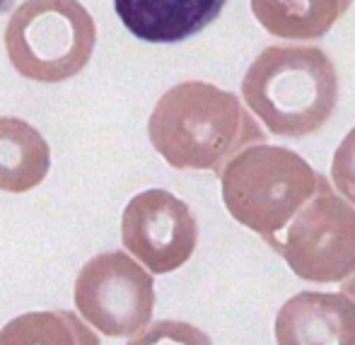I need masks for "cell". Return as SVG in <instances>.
Returning a JSON list of instances; mask_svg holds the SVG:
<instances>
[{"label": "cell", "instance_id": "obj_11", "mask_svg": "<svg viewBox=\"0 0 355 345\" xmlns=\"http://www.w3.org/2000/svg\"><path fill=\"white\" fill-rule=\"evenodd\" d=\"M353 0H252L257 22L285 42H319Z\"/></svg>", "mask_w": 355, "mask_h": 345}, {"label": "cell", "instance_id": "obj_13", "mask_svg": "<svg viewBox=\"0 0 355 345\" xmlns=\"http://www.w3.org/2000/svg\"><path fill=\"white\" fill-rule=\"evenodd\" d=\"M341 290H343L346 294H351V297L355 299V273H353L351 278L343 280V283H341Z\"/></svg>", "mask_w": 355, "mask_h": 345}, {"label": "cell", "instance_id": "obj_3", "mask_svg": "<svg viewBox=\"0 0 355 345\" xmlns=\"http://www.w3.org/2000/svg\"><path fill=\"white\" fill-rule=\"evenodd\" d=\"M218 177L227 213L271 247L322 182L295 150L268 143L239 150Z\"/></svg>", "mask_w": 355, "mask_h": 345}, {"label": "cell", "instance_id": "obj_4", "mask_svg": "<svg viewBox=\"0 0 355 345\" xmlns=\"http://www.w3.org/2000/svg\"><path fill=\"white\" fill-rule=\"evenodd\" d=\"M97 24L78 0H24L5 27V51L22 78L53 85L89 63Z\"/></svg>", "mask_w": 355, "mask_h": 345}, {"label": "cell", "instance_id": "obj_1", "mask_svg": "<svg viewBox=\"0 0 355 345\" xmlns=\"http://www.w3.org/2000/svg\"><path fill=\"white\" fill-rule=\"evenodd\" d=\"M148 138L169 167L215 174L239 150L266 143L242 99L203 80L179 82L157 99Z\"/></svg>", "mask_w": 355, "mask_h": 345}, {"label": "cell", "instance_id": "obj_12", "mask_svg": "<svg viewBox=\"0 0 355 345\" xmlns=\"http://www.w3.org/2000/svg\"><path fill=\"white\" fill-rule=\"evenodd\" d=\"M331 184L348 203L355 206V128L346 133V138L334 152Z\"/></svg>", "mask_w": 355, "mask_h": 345}, {"label": "cell", "instance_id": "obj_6", "mask_svg": "<svg viewBox=\"0 0 355 345\" xmlns=\"http://www.w3.org/2000/svg\"><path fill=\"white\" fill-rule=\"evenodd\" d=\"M75 309L107 338H133L155 312L153 273L123 251L89 258L75 278Z\"/></svg>", "mask_w": 355, "mask_h": 345}, {"label": "cell", "instance_id": "obj_10", "mask_svg": "<svg viewBox=\"0 0 355 345\" xmlns=\"http://www.w3.org/2000/svg\"><path fill=\"white\" fill-rule=\"evenodd\" d=\"M51 169L46 138L17 116H0V191L27 193L37 188Z\"/></svg>", "mask_w": 355, "mask_h": 345}, {"label": "cell", "instance_id": "obj_2", "mask_svg": "<svg viewBox=\"0 0 355 345\" xmlns=\"http://www.w3.org/2000/svg\"><path fill=\"white\" fill-rule=\"evenodd\" d=\"M242 99L281 138H309L331 118L338 73L327 51L302 44L266 46L242 80Z\"/></svg>", "mask_w": 355, "mask_h": 345}, {"label": "cell", "instance_id": "obj_8", "mask_svg": "<svg viewBox=\"0 0 355 345\" xmlns=\"http://www.w3.org/2000/svg\"><path fill=\"white\" fill-rule=\"evenodd\" d=\"M281 345H355V299L341 292H300L276 317Z\"/></svg>", "mask_w": 355, "mask_h": 345}, {"label": "cell", "instance_id": "obj_9", "mask_svg": "<svg viewBox=\"0 0 355 345\" xmlns=\"http://www.w3.org/2000/svg\"><path fill=\"white\" fill-rule=\"evenodd\" d=\"M227 0H114L119 19L148 44H179L220 17Z\"/></svg>", "mask_w": 355, "mask_h": 345}, {"label": "cell", "instance_id": "obj_7", "mask_svg": "<svg viewBox=\"0 0 355 345\" xmlns=\"http://www.w3.org/2000/svg\"><path fill=\"white\" fill-rule=\"evenodd\" d=\"M121 242L153 276L174 273L198 244L196 215L164 188H148L128 201L121 215Z\"/></svg>", "mask_w": 355, "mask_h": 345}, {"label": "cell", "instance_id": "obj_5", "mask_svg": "<svg viewBox=\"0 0 355 345\" xmlns=\"http://www.w3.org/2000/svg\"><path fill=\"white\" fill-rule=\"evenodd\" d=\"M273 249L309 283H343L355 273V206L322 174L319 191L278 234Z\"/></svg>", "mask_w": 355, "mask_h": 345}]
</instances>
